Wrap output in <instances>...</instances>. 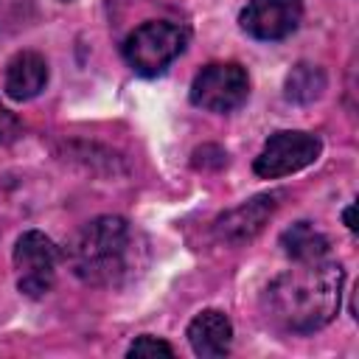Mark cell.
<instances>
[{
	"mask_svg": "<svg viewBox=\"0 0 359 359\" xmlns=\"http://www.w3.org/2000/svg\"><path fill=\"white\" fill-rule=\"evenodd\" d=\"M342 283L345 269L334 258L297 264L269 280L264 311L286 334H314L337 317Z\"/></svg>",
	"mask_w": 359,
	"mask_h": 359,
	"instance_id": "1",
	"label": "cell"
},
{
	"mask_svg": "<svg viewBox=\"0 0 359 359\" xmlns=\"http://www.w3.org/2000/svg\"><path fill=\"white\" fill-rule=\"evenodd\" d=\"M126 356L129 359H149V356H174V348L160 339V337H151V334H140L129 348H126Z\"/></svg>",
	"mask_w": 359,
	"mask_h": 359,
	"instance_id": "14",
	"label": "cell"
},
{
	"mask_svg": "<svg viewBox=\"0 0 359 359\" xmlns=\"http://www.w3.org/2000/svg\"><path fill=\"white\" fill-rule=\"evenodd\" d=\"M280 247L294 264L323 261L331 252V241L323 230H317L311 222H294L280 233Z\"/></svg>",
	"mask_w": 359,
	"mask_h": 359,
	"instance_id": "11",
	"label": "cell"
},
{
	"mask_svg": "<svg viewBox=\"0 0 359 359\" xmlns=\"http://www.w3.org/2000/svg\"><path fill=\"white\" fill-rule=\"evenodd\" d=\"M20 132H22V126H20L17 115L8 112V109L0 104V143H14V140L20 137Z\"/></svg>",
	"mask_w": 359,
	"mask_h": 359,
	"instance_id": "15",
	"label": "cell"
},
{
	"mask_svg": "<svg viewBox=\"0 0 359 359\" xmlns=\"http://www.w3.org/2000/svg\"><path fill=\"white\" fill-rule=\"evenodd\" d=\"M323 151V140L303 129H280L266 137L264 149L252 160V171L261 180L289 177L306 165H311Z\"/></svg>",
	"mask_w": 359,
	"mask_h": 359,
	"instance_id": "6",
	"label": "cell"
},
{
	"mask_svg": "<svg viewBox=\"0 0 359 359\" xmlns=\"http://www.w3.org/2000/svg\"><path fill=\"white\" fill-rule=\"evenodd\" d=\"M34 0H0V34L17 31L31 20Z\"/></svg>",
	"mask_w": 359,
	"mask_h": 359,
	"instance_id": "13",
	"label": "cell"
},
{
	"mask_svg": "<svg viewBox=\"0 0 359 359\" xmlns=\"http://www.w3.org/2000/svg\"><path fill=\"white\" fill-rule=\"evenodd\" d=\"M250 98V76L238 62H210L191 81V104L208 112H236Z\"/></svg>",
	"mask_w": 359,
	"mask_h": 359,
	"instance_id": "4",
	"label": "cell"
},
{
	"mask_svg": "<svg viewBox=\"0 0 359 359\" xmlns=\"http://www.w3.org/2000/svg\"><path fill=\"white\" fill-rule=\"evenodd\" d=\"M48 84V62L36 50H17L3 76V90L14 101H31L36 98Z\"/></svg>",
	"mask_w": 359,
	"mask_h": 359,
	"instance_id": "10",
	"label": "cell"
},
{
	"mask_svg": "<svg viewBox=\"0 0 359 359\" xmlns=\"http://www.w3.org/2000/svg\"><path fill=\"white\" fill-rule=\"evenodd\" d=\"M278 199L280 194H258L230 210H224L216 222H213V233L222 244H230V247H238L244 241H252L264 224L269 222V216L275 213L278 208Z\"/></svg>",
	"mask_w": 359,
	"mask_h": 359,
	"instance_id": "8",
	"label": "cell"
},
{
	"mask_svg": "<svg viewBox=\"0 0 359 359\" xmlns=\"http://www.w3.org/2000/svg\"><path fill=\"white\" fill-rule=\"evenodd\" d=\"M303 0H247L238 11V25L258 42H280L300 28Z\"/></svg>",
	"mask_w": 359,
	"mask_h": 359,
	"instance_id": "7",
	"label": "cell"
},
{
	"mask_svg": "<svg viewBox=\"0 0 359 359\" xmlns=\"http://www.w3.org/2000/svg\"><path fill=\"white\" fill-rule=\"evenodd\" d=\"M185 45H188L185 25L168 20H146L126 34L121 45V56L137 76H160L185 50Z\"/></svg>",
	"mask_w": 359,
	"mask_h": 359,
	"instance_id": "3",
	"label": "cell"
},
{
	"mask_svg": "<svg viewBox=\"0 0 359 359\" xmlns=\"http://www.w3.org/2000/svg\"><path fill=\"white\" fill-rule=\"evenodd\" d=\"M188 345L196 356L202 359H216L230 353L233 345V323L222 309H202L191 323H188Z\"/></svg>",
	"mask_w": 359,
	"mask_h": 359,
	"instance_id": "9",
	"label": "cell"
},
{
	"mask_svg": "<svg viewBox=\"0 0 359 359\" xmlns=\"http://www.w3.org/2000/svg\"><path fill=\"white\" fill-rule=\"evenodd\" d=\"M140 244L123 216H95L81 224L67 241L65 261L70 272L98 289L126 283L140 266Z\"/></svg>",
	"mask_w": 359,
	"mask_h": 359,
	"instance_id": "2",
	"label": "cell"
},
{
	"mask_svg": "<svg viewBox=\"0 0 359 359\" xmlns=\"http://www.w3.org/2000/svg\"><path fill=\"white\" fill-rule=\"evenodd\" d=\"M353 213H356V205H353V202L345 205V210H342V222H345V227H348L351 233H356V219H353Z\"/></svg>",
	"mask_w": 359,
	"mask_h": 359,
	"instance_id": "16",
	"label": "cell"
},
{
	"mask_svg": "<svg viewBox=\"0 0 359 359\" xmlns=\"http://www.w3.org/2000/svg\"><path fill=\"white\" fill-rule=\"evenodd\" d=\"M328 87V76L320 65L314 62H297L289 73H286V81H283V95L286 101L292 104H314Z\"/></svg>",
	"mask_w": 359,
	"mask_h": 359,
	"instance_id": "12",
	"label": "cell"
},
{
	"mask_svg": "<svg viewBox=\"0 0 359 359\" xmlns=\"http://www.w3.org/2000/svg\"><path fill=\"white\" fill-rule=\"evenodd\" d=\"M14 269H17V289L25 297H45L56 283L59 269V247L42 230H25L14 244Z\"/></svg>",
	"mask_w": 359,
	"mask_h": 359,
	"instance_id": "5",
	"label": "cell"
}]
</instances>
